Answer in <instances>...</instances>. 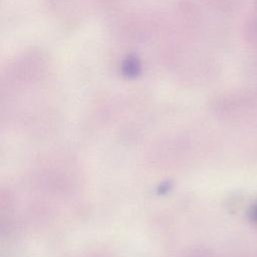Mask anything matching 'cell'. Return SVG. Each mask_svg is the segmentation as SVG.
I'll use <instances>...</instances> for the list:
<instances>
[{
  "label": "cell",
  "mask_w": 257,
  "mask_h": 257,
  "mask_svg": "<svg viewBox=\"0 0 257 257\" xmlns=\"http://www.w3.org/2000/svg\"><path fill=\"white\" fill-rule=\"evenodd\" d=\"M141 62L135 56H127L121 63L122 73L126 76H135L141 70Z\"/></svg>",
  "instance_id": "6da1fadb"
},
{
  "label": "cell",
  "mask_w": 257,
  "mask_h": 257,
  "mask_svg": "<svg viewBox=\"0 0 257 257\" xmlns=\"http://www.w3.org/2000/svg\"><path fill=\"white\" fill-rule=\"evenodd\" d=\"M253 217L255 220H257V206L253 209Z\"/></svg>",
  "instance_id": "7a4b0ae2"
}]
</instances>
